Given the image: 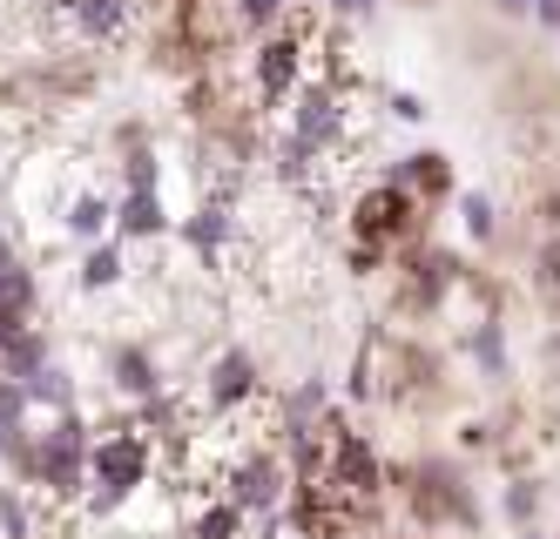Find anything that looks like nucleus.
<instances>
[{
  "label": "nucleus",
  "mask_w": 560,
  "mask_h": 539,
  "mask_svg": "<svg viewBox=\"0 0 560 539\" xmlns=\"http://www.w3.org/2000/svg\"><path fill=\"white\" fill-rule=\"evenodd\" d=\"M0 310H14V317H27V324H34V310H42V283H34V270H27L21 257L0 263Z\"/></svg>",
  "instance_id": "obj_19"
},
{
  "label": "nucleus",
  "mask_w": 560,
  "mask_h": 539,
  "mask_svg": "<svg viewBox=\"0 0 560 539\" xmlns=\"http://www.w3.org/2000/svg\"><path fill=\"white\" fill-rule=\"evenodd\" d=\"M163 230H170L163 189H129L122 202H115V236H129V243H155Z\"/></svg>",
  "instance_id": "obj_12"
},
{
  "label": "nucleus",
  "mask_w": 560,
  "mask_h": 539,
  "mask_svg": "<svg viewBox=\"0 0 560 539\" xmlns=\"http://www.w3.org/2000/svg\"><path fill=\"white\" fill-rule=\"evenodd\" d=\"M244 513H236L230 500H196L189 506V526H183V539H244Z\"/></svg>",
  "instance_id": "obj_15"
},
{
  "label": "nucleus",
  "mask_w": 560,
  "mask_h": 539,
  "mask_svg": "<svg viewBox=\"0 0 560 539\" xmlns=\"http://www.w3.org/2000/svg\"><path fill=\"white\" fill-rule=\"evenodd\" d=\"M21 330H27V317H14V310H0V351H8V344L21 338Z\"/></svg>",
  "instance_id": "obj_31"
},
{
  "label": "nucleus",
  "mask_w": 560,
  "mask_h": 539,
  "mask_svg": "<svg viewBox=\"0 0 560 539\" xmlns=\"http://www.w3.org/2000/svg\"><path fill=\"white\" fill-rule=\"evenodd\" d=\"M459 216H466V236H472V243H493V236H500L493 196H459Z\"/></svg>",
  "instance_id": "obj_24"
},
{
  "label": "nucleus",
  "mask_w": 560,
  "mask_h": 539,
  "mask_svg": "<svg viewBox=\"0 0 560 539\" xmlns=\"http://www.w3.org/2000/svg\"><path fill=\"white\" fill-rule=\"evenodd\" d=\"M155 472V445L129 425V419H108L95 425V452H89V492H82V513L89 519H115Z\"/></svg>",
  "instance_id": "obj_1"
},
{
  "label": "nucleus",
  "mask_w": 560,
  "mask_h": 539,
  "mask_svg": "<svg viewBox=\"0 0 560 539\" xmlns=\"http://www.w3.org/2000/svg\"><path fill=\"white\" fill-rule=\"evenodd\" d=\"M257 391H264V371H257V358L244 344H230V351L210 358V371H203V405L217 411V419H236L244 405H257Z\"/></svg>",
  "instance_id": "obj_8"
},
{
  "label": "nucleus",
  "mask_w": 560,
  "mask_h": 539,
  "mask_svg": "<svg viewBox=\"0 0 560 539\" xmlns=\"http://www.w3.org/2000/svg\"><path fill=\"white\" fill-rule=\"evenodd\" d=\"M392 539H425V532H392Z\"/></svg>",
  "instance_id": "obj_36"
},
{
  "label": "nucleus",
  "mask_w": 560,
  "mask_h": 539,
  "mask_svg": "<svg viewBox=\"0 0 560 539\" xmlns=\"http://www.w3.org/2000/svg\"><path fill=\"white\" fill-rule=\"evenodd\" d=\"M392 263V250H378V243H351V277H378Z\"/></svg>",
  "instance_id": "obj_27"
},
{
  "label": "nucleus",
  "mask_w": 560,
  "mask_h": 539,
  "mask_svg": "<svg viewBox=\"0 0 560 539\" xmlns=\"http://www.w3.org/2000/svg\"><path fill=\"white\" fill-rule=\"evenodd\" d=\"M284 8H291V0H236V27H244V34H264V27L284 21Z\"/></svg>",
  "instance_id": "obj_25"
},
{
  "label": "nucleus",
  "mask_w": 560,
  "mask_h": 539,
  "mask_svg": "<svg viewBox=\"0 0 560 539\" xmlns=\"http://www.w3.org/2000/svg\"><path fill=\"white\" fill-rule=\"evenodd\" d=\"M466 351H472V364L487 371V378H506V338H500V317H479V324L466 330Z\"/></svg>",
  "instance_id": "obj_20"
},
{
  "label": "nucleus",
  "mask_w": 560,
  "mask_h": 539,
  "mask_svg": "<svg viewBox=\"0 0 560 539\" xmlns=\"http://www.w3.org/2000/svg\"><path fill=\"white\" fill-rule=\"evenodd\" d=\"M89 452H95V425L82 411H55L48 432H34V492H42L48 506H82Z\"/></svg>",
  "instance_id": "obj_3"
},
{
  "label": "nucleus",
  "mask_w": 560,
  "mask_h": 539,
  "mask_svg": "<svg viewBox=\"0 0 560 539\" xmlns=\"http://www.w3.org/2000/svg\"><path fill=\"white\" fill-rule=\"evenodd\" d=\"M0 466L14 472V485H34V432H0Z\"/></svg>",
  "instance_id": "obj_22"
},
{
  "label": "nucleus",
  "mask_w": 560,
  "mask_h": 539,
  "mask_svg": "<svg viewBox=\"0 0 560 539\" xmlns=\"http://www.w3.org/2000/svg\"><path fill=\"white\" fill-rule=\"evenodd\" d=\"M129 277V263H122V243H89V250H82V263H74V283H82L89 290V297H95V290H115V283H122Z\"/></svg>",
  "instance_id": "obj_13"
},
{
  "label": "nucleus",
  "mask_w": 560,
  "mask_h": 539,
  "mask_svg": "<svg viewBox=\"0 0 560 539\" xmlns=\"http://www.w3.org/2000/svg\"><path fill=\"white\" fill-rule=\"evenodd\" d=\"M230 236H236V216H230V202H223V196H203V210L183 223V243H189L196 257H203V270L223 263V243H230Z\"/></svg>",
  "instance_id": "obj_11"
},
{
  "label": "nucleus",
  "mask_w": 560,
  "mask_h": 539,
  "mask_svg": "<svg viewBox=\"0 0 560 539\" xmlns=\"http://www.w3.org/2000/svg\"><path fill=\"white\" fill-rule=\"evenodd\" d=\"M14 257V243H8V230H0V263H8Z\"/></svg>",
  "instance_id": "obj_35"
},
{
  "label": "nucleus",
  "mask_w": 560,
  "mask_h": 539,
  "mask_svg": "<svg viewBox=\"0 0 560 539\" xmlns=\"http://www.w3.org/2000/svg\"><path fill=\"white\" fill-rule=\"evenodd\" d=\"M392 189H406L419 210H432V202H446L453 196V155H439V149H419V155H398L392 169H385Z\"/></svg>",
  "instance_id": "obj_9"
},
{
  "label": "nucleus",
  "mask_w": 560,
  "mask_h": 539,
  "mask_svg": "<svg viewBox=\"0 0 560 539\" xmlns=\"http://www.w3.org/2000/svg\"><path fill=\"white\" fill-rule=\"evenodd\" d=\"M291 136L317 155H338L351 142V95L338 89V81H304V89L291 95Z\"/></svg>",
  "instance_id": "obj_6"
},
{
  "label": "nucleus",
  "mask_w": 560,
  "mask_h": 539,
  "mask_svg": "<svg viewBox=\"0 0 560 539\" xmlns=\"http://www.w3.org/2000/svg\"><path fill=\"white\" fill-rule=\"evenodd\" d=\"M520 539H540V532H520Z\"/></svg>",
  "instance_id": "obj_37"
},
{
  "label": "nucleus",
  "mask_w": 560,
  "mask_h": 539,
  "mask_svg": "<svg viewBox=\"0 0 560 539\" xmlns=\"http://www.w3.org/2000/svg\"><path fill=\"white\" fill-rule=\"evenodd\" d=\"M34 405H27V385L21 378H0V432H27Z\"/></svg>",
  "instance_id": "obj_23"
},
{
  "label": "nucleus",
  "mask_w": 560,
  "mask_h": 539,
  "mask_svg": "<svg viewBox=\"0 0 560 539\" xmlns=\"http://www.w3.org/2000/svg\"><path fill=\"white\" fill-rule=\"evenodd\" d=\"M540 216H547V230L560 236V189H547V202H540Z\"/></svg>",
  "instance_id": "obj_33"
},
{
  "label": "nucleus",
  "mask_w": 560,
  "mask_h": 539,
  "mask_svg": "<svg viewBox=\"0 0 560 539\" xmlns=\"http://www.w3.org/2000/svg\"><path fill=\"white\" fill-rule=\"evenodd\" d=\"M217 500H230L244 519L284 513V500H291V466H284V452H270V445H244V452H236V459L217 472Z\"/></svg>",
  "instance_id": "obj_4"
},
{
  "label": "nucleus",
  "mask_w": 560,
  "mask_h": 539,
  "mask_svg": "<svg viewBox=\"0 0 560 539\" xmlns=\"http://www.w3.org/2000/svg\"><path fill=\"white\" fill-rule=\"evenodd\" d=\"M108 378H115V391L122 398H155V391H170L163 385V364H155V351L149 344H108Z\"/></svg>",
  "instance_id": "obj_10"
},
{
  "label": "nucleus",
  "mask_w": 560,
  "mask_h": 539,
  "mask_svg": "<svg viewBox=\"0 0 560 539\" xmlns=\"http://www.w3.org/2000/svg\"><path fill=\"white\" fill-rule=\"evenodd\" d=\"M61 223L82 236V243H108V230H115V202H108L102 189H82V196L68 202V216H61Z\"/></svg>",
  "instance_id": "obj_16"
},
{
  "label": "nucleus",
  "mask_w": 560,
  "mask_h": 539,
  "mask_svg": "<svg viewBox=\"0 0 560 539\" xmlns=\"http://www.w3.org/2000/svg\"><path fill=\"white\" fill-rule=\"evenodd\" d=\"M534 270H540V283H547V290H560V236H547V243H540Z\"/></svg>",
  "instance_id": "obj_28"
},
{
  "label": "nucleus",
  "mask_w": 560,
  "mask_h": 539,
  "mask_svg": "<svg viewBox=\"0 0 560 539\" xmlns=\"http://www.w3.org/2000/svg\"><path fill=\"white\" fill-rule=\"evenodd\" d=\"M304 68H311V48L284 27V34H264L257 55H250V89L257 102H291L304 89Z\"/></svg>",
  "instance_id": "obj_7"
},
{
  "label": "nucleus",
  "mask_w": 560,
  "mask_h": 539,
  "mask_svg": "<svg viewBox=\"0 0 560 539\" xmlns=\"http://www.w3.org/2000/svg\"><path fill=\"white\" fill-rule=\"evenodd\" d=\"M48 358H55V351H48V330H42V324H27L21 338H14L8 351H0V378H21V385H27V378H34V371H42Z\"/></svg>",
  "instance_id": "obj_18"
},
{
  "label": "nucleus",
  "mask_w": 560,
  "mask_h": 539,
  "mask_svg": "<svg viewBox=\"0 0 560 539\" xmlns=\"http://www.w3.org/2000/svg\"><path fill=\"white\" fill-rule=\"evenodd\" d=\"M500 14H534V0H493Z\"/></svg>",
  "instance_id": "obj_34"
},
{
  "label": "nucleus",
  "mask_w": 560,
  "mask_h": 539,
  "mask_svg": "<svg viewBox=\"0 0 560 539\" xmlns=\"http://www.w3.org/2000/svg\"><path fill=\"white\" fill-rule=\"evenodd\" d=\"M534 513H540V485L534 479H513L506 485V519L513 526H534Z\"/></svg>",
  "instance_id": "obj_26"
},
{
  "label": "nucleus",
  "mask_w": 560,
  "mask_h": 539,
  "mask_svg": "<svg viewBox=\"0 0 560 539\" xmlns=\"http://www.w3.org/2000/svg\"><path fill=\"white\" fill-rule=\"evenodd\" d=\"M534 21H540L547 34H560V0H534Z\"/></svg>",
  "instance_id": "obj_30"
},
{
  "label": "nucleus",
  "mask_w": 560,
  "mask_h": 539,
  "mask_svg": "<svg viewBox=\"0 0 560 539\" xmlns=\"http://www.w3.org/2000/svg\"><path fill=\"white\" fill-rule=\"evenodd\" d=\"M425 210L406 196V189H392V183H372V189H358L351 196V243H378V250H412V243H425Z\"/></svg>",
  "instance_id": "obj_5"
},
{
  "label": "nucleus",
  "mask_w": 560,
  "mask_h": 539,
  "mask_svg": "<svg viewBox=\"0 0 560 539\" xmlns=\"http://www.w3.org/2000/svg\"><path fill=\"white\" fill-rule=\"evenodd\" d=\"M68 21L82 27V40H115L129 27V0H68Z\"/></svg>",
  "instance_id": "obj_14"
},
{
  "label": "nucleus",
  "mask_w": 560,
  "mask_h": 539,
  "mask_svg": "<svg viewBox=\"0 0 560 539\" xmlns=\"http://www.w3.org/2000/svg\"><path fill=\"white\" fill-rule=\"evenodd\" d=\"M27 405H34V411H48V419H55V411H74V371L48 358V364L27 378Z\"/></svg>",
  "instance_id": "obj_17"
},
{
  "label": "nucleus",
  "mask_w": 560,
  "mask_h": 539,
  "mask_svg": "<svg viewBox=\"0 0 560 539\" xmlns=\"http://www.w3.org/2000/svg\"><path fill=\"white\" fill-rule=\"evenodd\" d=\"M42 532V513H34L27 485H0V539H34Z\"/></svg>",
  "instance_id": "obj_21"
},
{
  "label": "nucleus",
  "mask_w": 560,
  "mask_h": 539,
  "mask_svg": "<svg viewBox=\"0 0 560 539\" xmlns=\"http://www.w3.org/2000/svg\"><path fill=\"white\" fill-rule=\"evenodd\" d=\"M385 108H392V115H398V121H425V102H419V95H412V89H398V95H392V102H385Z\"/></svg>",
  "instance_id": "obj_29"
},
{
  "label": "nucleus",
  "mask_w": 560,
  "mask_h": 539,
  "mask_svg": "<svg viewBox=\"0 0 560 539\" xmlns=\"http://www.w3.org/2000/svg\"><path fill=\"white\" fill-rule=\"evenodd\" d=\"M317 8H331V14H372V0H317Z\"/></svg>",
  "instance_id": "obj_32"
},
{
  "label": "nucleus",
  "mask_w": 560,
  "mask_h": 539,
  "mask_svg": "<svg viewBox=\"0 0 560 539\" xmlns=\"http://www.w3.org/2000/svg\"><path fill=\"white\" fill-rule=\"evenodd\" d=\"M398 485V500H406L412 526L432 539V532H479V500H472V485L453 459H419V466H398L392 472Z\"/></svg>",
  "instance_id": "obj_2"
}]
</instances>
